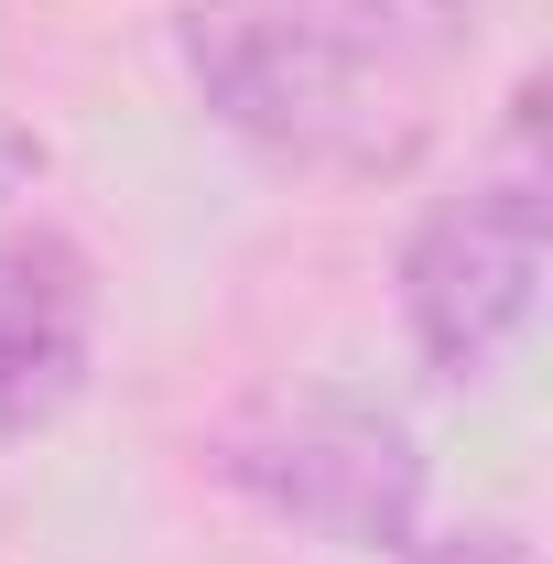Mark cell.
<instances>
[{"label":"cell","mask_w":553,"mask_h":564,"mask_svg":"<svg viewBox=\"0 0 553 564\" xmlns=\"http://www.w3.org/2000/svg\"><path fill=\"white\" fill-rule=\"evenodd\" d=\"M478 55V0H207L185 66L228 131L293 163L391 174Z\"/></svg>","instance_id":"6da1fadb"},{"label":"cell","mask_w":553,"mask_h":564,"mask_svg":"<svg viewBox=\"0 0 553 564\" xmlns=\"http://www.w3.org/2000/svg\"><path fill=\"white\" fill-rule=\"evenodd\" d=\"M217 478L250 489L272 521L326 532L347 554H402L423 521V456L413 434L369 402L304 391V402H261V413L217 423Z\"/></svg>","instance_id":"7a4b0ae2"},{"label":"cell","mask_w":553,"mask_h":564,"mask_svg":"<svg viewBox=\"0 0 553 564\" xmlns=\"http://www.w3.org/2000/svg\"><path fill=\"white\" fill-rule=\"evenodd\" d=\"M543 261H553V185L532 163L445 196L402 250V326H413L423 369L434 380H488L499 348L543 304Z\"/></svg>","instance_id":"3957f363"},{"label":"cell","mask_w":553,"mask_h":564,"mask_svg":"<svg viewBox=\"0 0 553 564\" xmlns=\"http://www.w3.org/2000/svg\"><path fill=\"white\" fill-rule=\"evenodd\" d=\"M87 391V272L66 239H0V434H33Z\"/></svg>","instance_id":"277c9868"},{"label":"cell","mask_w":553,"mask_h":564,"mask_svg":"<svg viewBox=\"0 0 553 564\" xmlns=\"http://www.w3.org/2000/svg\"><path fill=\"white\" fill-rule=\"evenodd\" d=\"M413 564H532L521 532H445V543H402Z\"/></svg>","instance_id":"5b68a950"}]
</instances>
